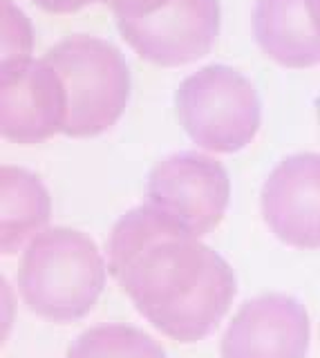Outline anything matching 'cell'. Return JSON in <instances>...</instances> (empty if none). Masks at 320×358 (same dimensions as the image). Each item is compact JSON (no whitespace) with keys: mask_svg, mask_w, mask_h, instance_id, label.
I'll return each mask as SVG.
<instances>
[{"mask_svg":"<svg viewBox=\"0 0 320 358\" xmlns=\"http://www.w3.org/2000/svg\"><path fill=\"white\" fill-rule=\"evenodd\" d=\"M108 271L154 329L177 343L213 334L238 294L231 264L161 213H124L106 242Z\"/></svg>","mask_w":320,"mask_h":358,"instance_id":"cell-1","label":"cell"},{"mask_svg":"<svg viewBox=\"0 0 320 358\" xmlns=\"http://www.w3.org/2000/svg\"><path fill=\"white\" fill-rule=\"evenodd\" d=\"M106 287V264L94 240L54 227L36 233L18 262V291L27 309L50 322L90 313Z\"/></svg>","mask_w":320,"mask_h":358,"instance_id":"cell-2","label":"cell"},{"mask_svg":"<svg viewBox=\"0 0 320 358\" xmlns=\"http://www.w3.org/2000/svg\"><path fill=\"white\" fill-rule=\"evenodd\" d=\"M59 72L68 94V137H96L124 115L130 96V70L126 56L106 38L90 34L52 45L43 56Z\"/></svg>","mask_w":320,"mask_h":358,"instance_id":"cell-3","label":"cell"},{"mask_svg":"<svg viewBox=\"0 0 320 358\" xmlns=\"http://www.w3.org/2000/svg\"><path fill=\"white\" fill-rule=\"evenodd\" d=\"M186 134L204 150L238 152L260 128V96L249 78L228 65H206L186 76L175 94Z\"/></svg>","mask_w":320,"mask_h":358,"instance_id":"cell-4","label":"cell"},{"mask_svg":"<svg viewBox=\"0 0 320 358\" xmlns=\"http://www.w3.org/2000/svg\"><path fill=\"white\" fill-rule=\"evenodd\" d=\"M228 197L226 168L204 152L184 150L152 168L143 204L200 238L224 220Z\"/></svg>","mask_w":320,"mask_h":358,"instance_id":"cell-5","label":"cell"},{"mask_svg":"<svg viewBox=\"0 0 320 358\" xmlns=\"http://www.w3.org/2000/svg\"><path fill=\"white\" fill-rule=\"evenodd\" d=\"M68 94L59 72L34 56L3 61L0 130L14 143H43L65 130Z\"/></svg>","mask_w":320,"mask_h":358,"instance_id":"cell-6","label":"cell"},{"mask_svg":"<svg viewBox=\"0 0 320 358\" xmlns=\"http://www.w3.org/2000/svg\"><path fill=\"white\" fill-rule=\"evenodd\" d=\"M124 41L143 61L177 67L211 52L219 34L217 0H173L143 18H117Z\"/></svg>","mask_w":320,"mask_h":358,"instance_id":"cell-7","label":"cell"},{"mask_svg":"<svg viewBox=\"0 0 320 358\" xmlns=\"http://www.w3.org/2000/svg\"><path fill=\"white\" fill-rule=\"evenodd\" d=\"M309 316L303 302L284 294H264L240 307L224 331L222 358H305Z\"/></svg>","mask_w":320,"mask_h":358,"instance_id":"cell-8","label":"cell"},{"mask_svg":"<svg viewBox=\"0 0 320 358\" xmlns=\"http://www.w3.org/2000/svg\"><path fill=\"white\" fill-rule=\"evenodd\" d=\"M262 217L280 242L320 249V152H298L273 168L262 188Z\"/></svg>","mask_w":320,"mask_h":358,"instance_id":"cell-9","label":"cell"},{"mask_svg":"<svg viewBox=\"0 0 320 358\" xmlns=\"http://www.w3.org/2000/svg\"><path fill=\"white\" fill-rule=\"evenodd\" d=\"M251 29L275 63L296 70L320 63V0H256Z\"/></svg>","mask_w":320,"mask_h":358,"instance_id":"cell-10","label":"cell"},{"mask_svg":"<svg viewBox=\"0 0 320 358\" xmlns=\"http://www.w3.org/2000/svg\"><path fill=\"white\" fill-rule=\"evenodd\" d=\"M0 249L5 255H14L41 227L52 217V201L45 184L18 166L0 168Z\"/></svg>","mask_w":320,"mask_h":358,"instance_id":"cell-11","label":"cell"},{"mask_svg":"<svg viewBox=\"0 0 320 358\" xmlns=\"http://www.w3.org/2000/svg\"><path fill=\"white\" fill-rule=\"evenodd\" d=\"M65 358H168L146 331L126 322L94 324L74 338Z\"/></svg>","mask_w":320,"mask_h":358,"instance_id":"cell-12","label":"cell"},{"mask_svg":"<svg viewBox=\"0 0 320 358\" xmlns=\"http://www.w3.org/2000/svg\"><path fill=\"white\" fill-rule=\"evenodd\" d=\"M3 61L29 56L31 25L12 0H3Z\"/></svg>","mask_w":320,"mask_h":358,"instance_id":"cell-13","label":"cell"},{"mask_svg":"<svg viewBox=\"0 0 320 358\" xmlns=\"http://www.w3.org/2000/svg\"><path fill=\"white\" fill-rule=\"evenodd\" d=\"M101 3H106L112 9L117 20V18H143L163 9L173 0H101Z\"/></svg>","mask_w":320,"mask_h":358,"instance_id":"cell-14","label":"cell"},{"mask_svg":"<svg viewBox=\"0 0 320 358\" xmlns=\"http://www.w3.org/2000/svg\"><path fill=\"white\" fill-rule=\"evenodd\" d=\"M31 3L50 14H72V11H79L81 7L99 3V0H31Z\"/></svg>","mask_w":320,"mask_h":358,"instance_id":"cell-15","label":"cell"},{"mask_svg":"<svg viewBox=\"0 0 320 358\" xmlns=\"http://www.w3.org/2000/svg\"><path fill=\"white\" fill-rule=\"evenodd\" d=\"M316 112H318V121H320V94H318V99H316Z\"/></svg>","mask_w":320,"mask_h":358,"instance_id":"cell-16","label":"cell"}]
</instances>
